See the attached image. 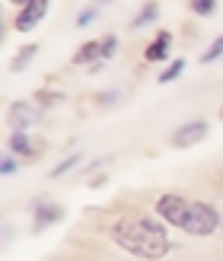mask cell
Masks as SVG:
<instances>
[{"instance_id": "cell-12", "label": "cell", "mask_w": 223, "mask_h": 261, "mask_svg": "<svg viewBox=\"0 0 223 261\" xmlns=\"http://www.w3.org/2000/svg\"><path fill=\"white\" fill-rule=\"evenodd\" d=\"M182 67H185V61H176V67H172V70H166V73L160 76V80H163V83H169L172 76H179V73H182Z\"/></svg>"}, {"instance_id": "cell-10", "label": "cell", "mask_w": 223, "mask_h": 261, "mask_svg": "<svg viewBox=\"0 0 223 261\" xmlns=\"http://www.w3.org/2000/svg\"><path fill=\"white\" fill-rule=\"evenodd\" d=\"M10 147H13V153H29L32 147H29V137L26 134H13L10 137Z\"/></svg>"}, {"instance_id": "cell-11", "label": "cell", "mask_w": 223, "mask_h": 261, "mask_svg": "<svg viewBox=\"0 0 223 261\" xmlns=\"http://www.w3.org/2000/svg\"><path fill=\"white\" fill-rule=\"evenodd\" d=\"M220 55H223V35H220V38H214V45L201 55V61H214V58H220Z\"/></svg>"}, {"instance_id": "cell-1", "label": "cell", "mask_w": 223, "mask_h": 261, "mask_svg": "<svg viewBox=\"0 0 223 261\" xmlns=\"http://www.w3.org/2000/svg\"><path fill=\"white\" fill-rule=\"evenodd\" d=\"M112 242L128 255H137L143 261H160L169 252L166 229L150 217H121L112 226Z\"/></svg>"}, {"instance_id": "cell-6", "label": "cell", "mask_w": 223, "mask_h": 261, "mask_svg": "<svg viewBox=\"0 0 223 261\" xmlns=\"http://www.w3.org/2000/svg\"><path fill=\"white\" fill-rule=\"evenodd\" d=\"M169 42H172V38H169V32H160V38L153 42V48H147V58H150V61H160L166 51H169Z\"/></svg>"}, {"instance_id": "cell-3", "label": "cell", "mask_w": 223, "mask_h": 261, "mask_svg": "<svg viewBox=\"0 0 223 261\" xmlns=\"http://www.w3.org/2000/svg\"><path fill=\"white\" fill-rule=\"evenodd\" d=\"M45 13H48V0H29V4H22V13L16 16V29L19 32L35 29V25L42 22Z\"/></svg>"}, {"instance_id": "cell-9", "label": "cell", "mask_w": 223, "mask_h": 261, "mask_svg": "<svg viewBox=\"0 0 223 261\" xmlns=\"http://www.w3.org/2000/svg\"><path fill=\"white\" fill-rule=\"evenodd\" d=\"M58 217H61V207H42V211H38V226H45V223H55Z\"/></svg>"}, {"instance_id": "cell-2", "label": "cell", "mask_w": 223, "mask_h": 261, "mask_svg": "<svg viewBox=\"0 0 223 261\" xmlns=\"http://www.w3.org/2000/svg\"><path fill=\"white\" fill-rule=\"evenodd\" d=\"M156 214L163 220H169L172 226L185 229L188 236H211L220 223L214 207H207L201 201H188V198H182V194H163V198L156 201Z\"/></svg>"}, {"instance_id": "cell-7", "label": "cell", "mask_w": 223, "mask_h": 261, "mask_svg": "<svg viewBox=\"0 0 223 261\" xmlns=\"http://www.w3.org/2000/svg\"><path fill=\"white\" fill-rule=\"evenodd\" d=\"M188 7L198 13V16H211L214 7H217V0H188Z\"/></svg>"}, {"instance_id": "cell-4", "label": "cell", "mask_w": 223, "mask_h": 261, "mask_svg": "<svg viewBox=\"0 0 223 261\" xmlns=\"http://www.w3.org/2000/svg\"><path fill=\"white\" fill-rule=\"evenodd\" d=\"M112 51H115V38L109 35V38H102V42H89L86 48H80L73 61L77 64H86V61H93V58H109Z\"/></svg>"}, {"instance_id": "cell-8", "label": "cell", "mask_w": 223, "mask_h": 261, "mask_svg": "<svg viewBox=\"0 0 223 261\" xmlns=\"http://www.w3.org/2000/svg\"><path fill=\"white\" fill-rule=\"evenodd\" d=\"M13 115H16V124H32L35 121V109H29V106H16V109H13Z\"/></svg>"}, {"instance_id": "cell-5", "label": "cell", "mask_w": 223, "mask_h": 261, "mask_svg": "<svg viewBox=\"0 0 223 261\" xmlns=\"http://www.w3.org/2000/svg\"><path fill=\"white\" fill-rule=\"evenodd\" d=\"M204 134H207V124L204 121H191V124H182L172 140H176V147H191V143H198Z\"/></svg>"}, {"instance_id": "cell-15", "label": "cell", "mask_w": 223, "mask_h": 261, "mask_svg": "<svg viewBox=\"0 0 223 261\" xmlns=\"http://www.w3.org/2000/svg\"><path fill=\"white\" fill-rule=\"evenodd\" d=\"M16 4H29V0H16Z\"/></svg>"}, {"instance_id": "cell-14", "label": "cell", "mask_w": 223, "mask_h": 261, "mask_svg": "<svg viewBox=\"0 0 223 261\" xmlns=\"http://www.w3.org/2000/svg\"><path fill=\"white\" fill-rule=\"evenodd\" d=\"M13 169H16V166H13V160H10V156H7V160H4V172L10 175V172H13Z\"/></svg>"}, {"instance_id": "cell-16", "label": "cell", "mask_w": 223, "mask_h": 261, "mask_svg": "<svg viewBox=\"0 0 223 261\" xmlns=\"http://www.w3.org/2000/svg\"><path fill=\"white\" fill-rule=\"evenodd\" d=\"M102 4H106V0H102Z\"/></svg>"}, {"instance_id": "cell-13", "label": "cell", "mask_w": 223, "mask_h": 261, "mask_svg": "<svg viewBox=\"0 0 223 261\" xmlns=\"http://www.w3.org/2000/svg\"><path fill=\"white\" fill-rule=\"evenodd\" d=\"M153 16H156V7L150 4V7H143V13H140V16L134 19V25H140V22H147V19H153Z\"/></svg>"}]
</instances>
